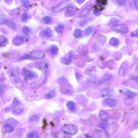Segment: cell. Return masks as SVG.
Instances as JSON below:
<instances>
[{
	"mask_svg": "<svg viewBox=\"0 0 138 138\" xmlns=\"http://www.w3.org/2000/svg\"><path fill=\"white\" fill-rule=\"evenodd\" d=\"M82 36V30L79 29H76L74 31V36L77 38H79Z\"/></svg>",
	"mask_w": 138,
	"mask_h": 138,
	"instance_id": "83f0119b",
	"label": "cell"
},
{
	"mask_svg": "<svg viewBox=\"0 0 138 138\" xmlns=\"http://www.w3.org/2000/svg\"><path fill=\"white\" fill-rule=\"evenodd\" d=\"M94 15H97V16H99V15H100V11H99V10H94Z\"/></svg>",
	"mask_w": 138,
	"mask_h": 138,
	"instance_id": "60d3db41",
	"label": "cell"
},
{
	"mask_svg": "<svg viewBox=\"0 0 138 138\" xmlns=\"http://www.w3.org/2000/svg\"><path fill=\"white\" fill-rule=\"evenodd\" d=\"M100 126V127L102 128L103 129H106V127H107V121H102V122H101Z\"/></svg>",
	"mask_w": 138,
	"mask_h": 138,
	"instance_id": "8d00e7d4",
	"label": "cell"
},
{
	"mask_svg": "<svg viewBox=\"0 0 138 138\" xmlns=\"http://www.w3.org/2000/svg\"><path fill=\"white\" fill-rule=\"evenodd\" d=\"M92 32H93V28L92 27H89L87 28L84 31L85 34L87 36L90 35Z\"/></svg>",
	"mask_w": 138,
	"mask_h": 138,
	"instance_id": "f546056e",
	"label": "cell"
},
{
	"mask_svg": "<svg viewBox=\"0 0 138 138\" xmlns=\"http://www.w3.org/2000/svg\"><path fill=\"white\" fill-rule=\"evenodd\" d=\"M99 116H100L101 120L103 121H107V119H108V118H109L108 113H107L106 112L103 111V110H102V111H101L100 112Z\"/></svg>",
	"mask_w": 138,
	"mask_h": 138,
	"instance_id": "d6986e66",
	"label": "cell"
},
{
	"mask_svg": "<svg viewBox=\"0 0 138 138\" xmlns=\"http://www.w3.org/2000/svg\"><path fill=\"white\" fill-rule=\"evenodd\" d=\"M28 39V37L26 36H17L14 38L13 43L15 45L18 46L22 44L23 43L26 42Z\"/></svg>",
	"mask_w": 138,
	"mask_h": 138,
	"instance_id": "277c9868",
	"label": "cell"
},
{
	"mask_svg": "<svg viewBox=\"0 0 138 138\" xmlns=\"http://www.w3.org/2000/svg\"><path fill=\"white\" fill-rule=\"evenodd\" d=\"M104 105L109 106L110 107H114L116 105V100L114 99H112V98H107L105 99L104 102Z\"/></svg>",
	"mask_w": 138,
	"mask_h": 138,
	"instance_id": "5bb4252c",
	"label": "cell"
},
{
	"mask_svg": "<svg viewBox=\"0 0 138 138\" xmlns=\"http://www.w3.org/2000/svg\"><path fill=\"white\" fill-rule=\"evenodd\" d=\"M41 36L42 37H51L53 36V33L52 32L51 30L49 28H47L44 30H42V31L40 32V33H39Z\"/></svg>",
	"mask_w": 138,
	"mask_h": 138,
	"instance_id": "4fadbf2b",
	"label": "cell"
},
{
	"mask_svg": "<svg viewBox=\"0 0 138 138\" xmlns=\"http://www.w3.org/2000/svg\"><path fill=\"white\" fill-rule=\"evenodd\" d=\"M22 31L26 35H28L30 34V29L29 27L24 26L22 28Z\"/></svg>",
	"mask_w": 138,
	"mask_h": 138,
	"instance_id": "4dcf8cb0",
	"label": "cell"
},
{
	"mask_svg": "<svg viewBox=\"0 0 138 138\" xmlns=\"http://www.w3.org/2000/svg\"><path fill=\"white\" fill-rule=\"evenodd\" d=\"M73 56V53L72 51L70 52L66 57L63 58V59L62 60V62L63 64H66V65H69V64H70L72 62Z\"/></svg>",
	"mask_w": 138,
	"mask_h": 138,
	"instance_id": "9a60e30c",
	"label": "cell"
},
{
	"mask_svg": "<svg viewBox=\"0 0 138 138\" xmlns=\"http://www.w3.org/2000/svg\"><path fill=\"white\" fill-rule=\"evenodd\" d=\"M64 28V26L63 24H58V25L55 28L56 31L59 33H62L63 31V30Z\"/></svg>",
	"mask_w": 138,
	"mask_h": 138,
	"instance_id": "f1b7e54d",
	"label": "cell"
},
{
	"mask_svg": "<svg viewBox=\"0 0 138 138\" xmlns=\"http://www.w3.org/2000/svg\"><path fill=\"white\" fill-rule=\"evenodd\" d=\"M11 75L14 79V81L16 83H18L20 81L19 72H18V69L16 67H14L11 70Z\"/></svg>",
	"mask_w": 138,
	"mask_h": 138,
	"instance_id": "9c48e42d",
	"label": "cell"
},
{
	"mask_svg": "<svg viewBox=\"0 0 138 138\" xmlns=\"http://www.w3.org/2000/svg\"><path fill=\"white\" fill-rule=\"evenodd\" d=\"M128 70V65L127 62H125L122 64L119 71V74L120 76H124L126 75Z\"/></svg>",
	"mask_w": 138,
	"mask_h": 138,
	"instance_id": "8fae6325",
	"label": "cell"
},
{
	"mask_svg": "<svg viewBox=\"0 0 138 138\" xmlns=\"http://www.w3.org/2000/svg\"><path fill=\"white\" fill-rule=\"evenodd\" d=\"M70 4V2L68 0L66 1H64L62 2H61L58 5H57L56 7L54 9V11L55 12H60L64 10H65V9L67 8Z\"/></svg>",
	"mask_w": 138,
	"mask_h": 138,
	"instance_id": "3957f363",
	"label": "cell"
},
{
	"mask_svg": "<svg viewBox=\"0 0 138 138\" xmlns=\"http://www.w3.org/2000/svg\"><path fill=\"white\" fill-rule=\"evenodd\" d=\"M107 3V0H97L96 4L99 7H102L103 6L106 5Z\"/></svg>",
	"mask_w": 138,
	"mask_h": 138,
	"instance_id": "4316f807",
	"label": "cell"
},
{
	"mask_svg": "<svg viewBox=\"0 0 138 138\" xmlns=\"http://www.w3.org/2000/svg\"><path fill=\"white\" fill-rule=\"evenodd\" d=\"M116 3L119 5L124 6L126 4V0H116Z\"/></svg>",
	"mask_w": 138,
	"mask_h": 138,
	"instance_id": "836d02e7",
	"label": "cell"
},
{
	"mask_svg": "<svg viewBox=\"0 0 138 138\" xmlns=\"http://www.w3.org/2000/svg\"><path fill=\"white\" fill-rule=\"evenodd\" d=\"M58 51H59V49H58L57 47H56V46L55 45L52 46L50 50V52L52 54V55H57L58 53Z\"/></svg>",
	"mask_w": 138,
	"mask_h": 138,
	"instance_id": "484cf974",
	"label": "cell"
},
{
	"mask_svg": "<svg viewBox=\"0 0 138 138\" xmlns=\"http://www.w3.org/2000/svg\"><path fill=\"white\" fill-rule=\"evenodd\" d=\"M4 128L6 132H7L8 133H11L14 131V127H13L11 125L8 124H5L4 126Z\"/></svg>",
	"mask_w": 138,
	"mask_h": 138,
	"instance_id": "603a6c76",
	"label": "cell"
},
{
	"mask_svg": "<svg viewBox=\"0 0 138 138\" xmlns=\"http://www.w3.org/2000/svg\"><path fill=\"white\" fill-rule=\"evenodd\" d=\"M112 29L116 31H119L122 33H127L128 31V28L127 26L123 24H116V25L113 26Z\"/></svg>",
	"mask_w": 138,
	"mask_h": 138,
	"instance_id": "5b68a950",
	"label": "cell"
},
{
	"mask_svg": "<svg viewBox=\"0 0 138 138\" xmlns=\"http://www.w3.org/2000/svg\"><path fill=\"white\" fill-rule=\"evenodd\" d=\"M51 18L49 16H47L45 17L43 19V21L44 23H49L51 22Z\"/></svg>",
	"mask_w": 138,
	"mask_h": 138,
	"instance_id": "d590c367",
	"label": "cell"
},
{
	"mask_svg": "<svg viewBox=\"0 0 138 138\" xmlns=\"http://www.w3.org/2000/svg\"><path fill=\"white\" fill-rule=\"evenodd\" d=\"M4 24H5L6 26H7L8 27H10V28L12 29H13L14 30H16L17 29V26L16 23L14 22L13 20H8L5 21L4 22Z\"/></svg>",
	"mask_w": 138,
	"mask_h": 138,
	"instance_id": "2e32d148",
	"label": "cell"
},
{
	"mask_svg": "<svg viewBox=\"0 0 138 138\" xmlns=\"http://www.w3.org/2000/svg\"><path fill=\"white\" fill-rule=\"evenodd\" d=\"M5 16H4V15H1V17H0V21H1V23H3L5 22Z\"/></svg>",
	"mask_w": 138,
	"mask_h": 138,
	"instance_id": "f35d334b",
	"label": "cell"
},
{
	"mask_svg": "<svg viewBox=\"0 0 138 138\" xmlns=\"http://www.w3.org/2000/svg\"><path fill=\"white\" fill-rule=\"evenodd\" d=\"M30 55L33 57V59L35 58L36 59H42L45 56V54L44 52L41 50L33 51L30 54Z\"/></svg>",
	"mask_w": 138,
	"mask_h": 138,
	"instance_id": "8992f818",
	"label": "cell"
},
{
	"mask_svg": "<svg viewBox=\"0 0 138 138\" xmlns=\"http://www.w3.org/2000/svg\"><path fill=\"white\" fill-rule=\"evenodd\" d=\"M122 93H123L124 95H125L126 96L128 97V98H133L137 95L136 93H135L134 92L127 89H125L122 91Z\"/></svg>",
	"mask_w": 138,
	"mask_h": 138,
	"instance_id": "e0dca14e",
	"label": "cell"
},
{
	"mask_svg": "<svg viewBox=\"0 0 138 138\" xmlns=\"http://www.w3.org/2000/svg\"><path fill=\"white\" fill-rule=\"evenodd\" d=\"M86 138H90L88 135H86Z\"/></svg>",
	"mask_w": 138,
	"mask_h": 138,
	"instance_id": "f6af8a7d",
	"label": "cell"
},
{
	"mask_svg": "<svg viewBox=\"0 0 138 138\" xmlns=\"http://www.w3.org/2000/svg\"><path fill=\"white\" fill-rule=\"evenodd\" d=\"M33 59V58L31 56V55H25L21 58V59Z\"/></svg>",
	"mask_w": 138,
	"mask_h": 138,
	"instance_id": "e575fe53",
	"label": "cell"
},
{
	"mask_svg": "<svg viewBox=\"0 0 138 138\" xmlns=\"http://www.w3.org/2000/svg\"><path fill=\"white\" fill-rule=\"evenodd\" d=\"M66 106L67 108H68L71 112H75L76 110L75 104L74 102H72V101H70V102H67Z\"/></svg>",
	"mask_w": 138,
	"mask_h": 138,
	"instance_id": "44dd1931",
	"label": "cell"
},
{
	"mask_svg": "<svg viewBox=\"0 0 138 138\" xmlns=\"http://www.w3.org/2000/svg\"><path fill=\"white\" fill-rule=\"evenodd\" d=\"M91 9H92V5L91 4L88 5L85 8H84L83 9L82 11L81 12V13L79 14V17L82 18L86 16L87 15H88L90 13Z\"/></svg>",
	"mask_w": 138,
	"mask_h": 138,
	"instance_id": "7c38bea8",
	"label": "cell"
},
{
	"mask_svg": "<svg viewBox=\"0 0 138 138\" xmlns=\"http://www.w3.org/2000/svg\"><path fill=\"white\" fill-rule=\"evenodd\" d=\"M77 7L75 5H71L67 8V10L65 13V16H73L76 13Z\"/></svg>",
	"mask_w": 138,
	"mask_h": 138,
	"instance_id": "30bf717a",
	"label": "cell"
},
{
	"mask_svg": "<svg viewBox=\"0 0 138 138\" xmlns=\"http://www.w3.org/2000/svg\"><path fill=\"white\" fill-rule=\"evenodd\" d=\"M62 131L64 133L69 135H75L78 131L77 126L73 124L66 125L62 127Z\"/></svg>",
	"mask_w": 138,
	"mask_h": 138,
	"instance_id": "7a4b0ae2",
	"label": "cell"
},
{
	"mask_svg": "<svg viewBox=\"0 0 138 138\" xmlns=\"http://www.w3.org/2000/svg\"><path fill=\"white\" fill-rule=\"evenodd\" d=\"M39 120V116L37 115H33L30 116L29 121L32 124H37Z\"/></svg>",
	"mask_w": 138,
	"mask_h": 138,
	"instance_id": "ffe728a7",
	"label": "cell"
},
{
	"mask_svg": "<svg viewBox=\"0 0 138 138\" xmlns=\"http://www.w3.org/2000/svg\"><path fill=\"white\" fill-rule=\"evenodd\" d=\"M21 2H22V4L26 6H28L30 3L29 0H21Z\"/></svg>",
	"mask_w": 138,
	"mask_h": 138,
	"instance_id": "74e56055",
	"label": "cell"
},
{
	"mask_svg": "<svg viewBox=\"0 0 138 138\" xmlns=\"http://www.w3.org/2000/svg\"><path fill=\"white\" fill-rule=\"evenodd\" d=\"M110 43L112 46L113 47H117L119 45V41L117 38H112L110 41Z\"/></svg>",
	"mask_w": 138,
	"mask_h": 138,
	"instance_id": "cb8c5ba5",
	"label": "cell"
},
{
	"mask_svg": "<svg viewBox=\"0 0 138 138\" xmlns=\"http://www.w3.org/2000/svg\"><path fill=\"white\" fill-rule=\"evenodd\" d=\"M28 18V16L27 13H24L21 18V21L23 23H25L27 22Z\"/></svg>",
	"mask_w": 138,
	"mask_h": 138,
	"instance_id": "d6a6232c",
	"label": "cell"
},
{
	"mask_svg": "<svg viewBox=\"0 0 138 138\" xmlns=\"http://www.w3.org/2000/svg\"><path fill=\"white\" fill-rule=\"evenodd\" d=\"M40 136L37 131H31L27 134V138H39Z\"/></svg>",
	"mask_w": 138,
	"mask_h": 138,
	"instance_id": "ac0fdd59",
	"label": "cell"
},
{
	"mask_svg": "<svg viewBox=\"0 0 138 138\" xmlns=\"http://www.w3.org/2000/svg\"><path fill=\"white\" fill-rule=\"evenodd\" d=\"M11 0H5V1L6 2H7V3H9V2L10 1H11Z\"/></svg>",
	"mask_w": 138,
	"mask_h": 138,
	"instance_id": "ee69618b",
	"label": "cell"
},
{
	"mask_svg": "<svg viewBox=\"0 0 138 138\" xmlns=\"http://www.w3.org/2000/svg\"><path fill=\"white\" fill-rule=\"evenodd\" d=\"M22 74L26 77L30 79H35L38 78V75L37 73L28 70H24L22 72Z\"/></svg>",
	"mask_w": 138,
	"mask_h": 138,
	"instance_id": "52a82bcc",
	"label": "cell"
},
{
	"mask_svg": "<svg viewBox=\"0 0 138 138\" xmlns=\"http://www.w3.org/2000/svg\"><path fill=\"white\" fill-rule=\"evenodd\" d=\"M11 110L17 114H20L24 111V107L23 104L19 101L15 100L11 104Z\"/></svg>",
	"mask_w": 138,
	"mask_h": 138,
	"instance_id": "6da1fadb",
	"label": "cell"
},
{
	"mask_svg": "<svg viewBox=\"0 0 138 138\" xmlns=\"http://www.w3.org/2000/svg\"><path fill=\"white\" fill-rule=\"evenodd\" d=\"M84 1L85 0H77V2L79 4H81L82 3H83Z\"/></svg>",
	"mask_w": 138,
	"mask_h": 138,
	"instance_id": "b9f144b4",
	"label": "cell"
},
{
	"mask_svg": "<svg viewBox=\"0 0 138 138\" xmlns=\"http://www.w3.org/2000/svg\"><path fill=\"white\" fill-rule=\"evenodd\" d=\"M8 40L7 38H6L5 36L1 35L0 36V46L1 47H4V46L8 43Z\"/></svg>",
	"mask_w": 138,
	"mask_h": 138,
	"instance_id": "7402d4cb",
	"label": "cell"
},
{
	"mask_svg": "<svg viewBox=\"0 0 138 138\" xmlns=\"http://www.w3.org/2000/svg\"><path fill=\"white\" fill-rule=\"evenodd\" d=\"M134 4L136 7L138 9V0H134Z\"/></svg>",
	"mask_w": 138,
	"mask_h": 138,
	"instance_id": "7bdbcfd3",
	"label": "cell"
},
{
	"mask_svg": "<svg viewBox=\"0 0 138 138\" xmlns=\"http://www.w3.org/2000/svg\"><path fill=\"white\" fill-rule=\"evenodd\" d=\"M55 96H56V92L54 91H51L47 94H45V98L46 99H51V98L55 97Z\"/></svg>",
	"mask_w": 138,
	"mask_h": 138,
	"instance_id": "d4e9b609",
	"label": "cell"
},
{
	"mask_svg": "<svg viewBox=\"0 0 138 138\" xmlns=\"http://www.w3.org/2000/svg\"><path fill=\"white\" fill-rule=\"evenodd\" d=\"M114 94V90L111 88H104L100 92V96L102 97H110Z\"/></svg>",
	"mask_w": 138,
	"mask_h": 138,
	"instance_id": "ba28073f",
	"label": "cell"
},
{
	"mask_svg": "<svg viewBox=\"0 0 138 138\" xmlns=\"http://www.w3.org/2000/svg\"><path fill=\"white\" fill-rule=\"evenodd\" d=\"M131 36L133 37H138V29H137L134 32L131 33Z\"/></svg>",
	"mask_w": 138,
	"mask_h": 138,
	"instance_id": "ab89813d",
	"label": "cell"
},
{
	"mask_svg": "<svg viewBox=\"0 0 138 138\" xmlns=\"http://www.w3.org/2000/svg\"><path fill=\"white\" fill-rule=\"evenodd\" d=\"M125 103L127 105H131L133 103V99L132 98H128L125 100Z\"/></svg>",
	"mask_w": 138,
	"mask_h": 138,
	"instance_id": "1f68e13d",
	"label": "cell"
}]
</instances>
